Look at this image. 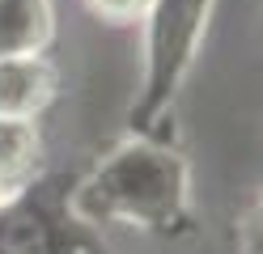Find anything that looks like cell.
<instances>
[{
	"mask_svg": "<svg viewBox=\"0 0 263 254\" xmlns=\"http://www.w3.org/2000/svg\"><path fill=\"white\" fill-rule=\"evenodd\" d=\"M89 5H93V13L110 17V22H132V17L144 13L149 0H89Z\"/></svg>",
	"mask_w": 263,
	"mask_h": 254,
	"instance_id": "cell-6",
	"label": "cell"
},
{
	"mask_svg": "<svg viewBox=\"0 0 263 254\" xmlns=\"http://www.w3.org/2000/svg\"><path fill=\"white\" fill-rule=\"evenodd\" d=\"M51 38V0H0V55L39 51Z\"/></svg>",
	"mask_w": 263,
	"mask_h": 254,
	"instance_id": "cell-4",
	"label": "cell"
},
{
	"mask_svg": "<svg viewBox=\"0 0 263 254\" xmlns=\"http://www.w3.org/2000/svg\"><path fill=\"white\" fill-rule=\"evenodd\" d=\"M39 157V131L30 119L17 114H0V178L13 182L30 174V165Z\"/></svg>",
	"mask_w": 263,
	"mask_h": 254,
	"instance_id": "cell-5",
	"label": "cell"
},
{
	"mask_svg": "<svg viewBox=\"0 0 263 254\" xmlns=\"http://www.w3.org/2000/svg\"><path fill=\"white\" fill-rule=\"evenodd\" d=\"M208 5L212 0H149V60H144V97L132 110V123L149 127L153 119L174 102L178 81L187 76V68L195 60L200 34L208 22Z\"/></svg>",
	"mask_w": 263,
	"mask_h": 254,
	"instance_id": "cell-2",
	"label": "cell"
},
{
	"mask_svg": "<svg viewBox=\"0 0 263 254\" xmlns=\"http://www.w3.org/2000/svg\"><path fill=\"white\" fill-rule=\"evenodd\" d=\"M93 212L127 220H161L183 212V165L157 148H123L110 165L98 169L85 186Z\"/></svg>",
	"mask_w": 263,
	"mask_h": 254,
	"instance_id": "cell-1",
	"label": "cell"
},
{
	"mask_svg": "<svg viewBox=\"0 0 263 254\" xmlns=\"http://www.w3.org/2000/svg\"><path fill=\"white\" fill-rule=\"evenodd\" d=\"M5 186H9V182H5V178H0V208H5Z\"/></svg>",
	"mask_w": 263,
	"mask_h": 254,
	"instance_id": "cell-8",
	"label": "cell"
},
{
	"mask_svg": "<svg viewBox=\"0 0 263 254\" xmlns=\"http://www.w3.org/2000/svg\"><path fill=\"white\" fill-rule=\"evenodd\" d=\"M246 250L263 254V203L251 212V220H246Z\"/></svg>",
	"mask_w": 263,
	"mask_h": 254,
	"instance_id": "cell-7",
	"label": "cell"
},
{
	"mask_svg": "<svg viewBox=\"0 0 263 254\" xmlns=\"http://www.w3.org/2000/svg\"><path fill=\"white\" fill-rule=\"evenodd\" d=\"M55 89L51 68L43 64L39 51H17V55H0V114L34 119L47 97Z\"/></svg>",
	"mask_w": 263,
	"mask_h": 254,
	"instance_id": "cell-3",
	"label": "cell"
}]
</instances>
